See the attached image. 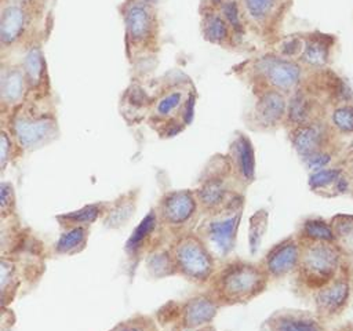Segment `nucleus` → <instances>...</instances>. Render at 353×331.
Listing matches in <instances>:
<instances>
[{"label": "nucleus", "mask_w": 353, "mask_h": 331, "mask_svg": "<svg viewBox=\"0 0 353 331\" xmlns=\"http://www.w3.org/2000/svg\"><path fill=\"white\" fill-rule=\"evenodd\" d=\"M29 90L28 81L22 68L3 66L0 74V99L3 113H10L22 105L26 91Z\"/></svg>", "instance_id": "nucleus-22"}, {"label": "nucleus", "mask_w": 353, "mask_h": 331, "mask_svg": "<svg viewBox=\"0 0 353 331\" xmlns=\"http://www.w3.org/2000/svg\"><path fill=\"white\" fill-rule=\"evenodd\" d=\"M327 123L336 142L347 149V143L353 139V103L331 108L327 114Z\"/></svg>", "instance_id": "nucleus-27"}, {"label": "nucleus", "mask_w": 353, "mask_h": 331, "mask_svg": "<svg viewBox=\"0 0 353 331\" xmlns=\"http://www.w3.org/2000/svg\"><path fill=\"white\" fill-rule=\"evenodd\" d=\"M330 222L339 245L353 241V214H336Z\"/></svg>", "instance_id": "nucleus-38"}, {"label": "nucleus", "mask_w": 353, "mask_h": 331, "mask_svg": "<svg viewBox=\"0 0 353 331\" xmlns=\"http://www.w3.org/2000/svg\"><path fill=\"white\" fill-rule=\"evenodd\" d=\"M281 4V0H243V10L250 21L265 23L273 18Z\"/></svg>", "instance_id": "nucleus-34"}, {"label": "nucleus", "mask_w": 353, "mask_h": 331, "mask_svg": "<svg viewBox=\"0 0 353 331\" xmlns=\"http://www.w3.org/2000/svg\"><path fill=\"white\" fill-rule=\"evenodd\" d=\"M353 285L346 266L325 285L319 288L310 298L314 313L324 321L330 323L339 319L350 305Z\"/></svg>", "instance_id": "nucleus-9"}, {"label": "nucleus", "mask_w": 353, "mask_h": 331, "mask_svg": "<svg viewBox=\"0 0 353 331\" xmlns=\"http://www.w3.org/2000/svg\"><path fill=\"white\" fill-rule=\"evenodd\" d=\"M29 11L19 0L4 1L0 17V40L3 47L14 46L25 33Z\"/></svg>", "instance_id": "nucleus-20"}, {"label": "nucleus", "mask_w": 353, "mask_h": 331, "mask_svg": "<svg viewBox=\"0 0 353 331\" xmlns=\"http://www.w3.org/2000/svg\"><path fill=\"white\" fill-rule=\"evenodd\" d=\"M172 236L174 234L168 233L164 229L157 243L154 244V247L146 254L143 262H145L146 273L150 276V279L159 280V279L178 274L172 251H171Z\"/></svg>", "instance_id": "nucleus-21"}, {"label": "nucleus", "mask_w": 353, "mask_h": 331, "mask_svg": "<svg viewBox=\"0 0 353 331\" xmlns=\"http://www.w3.org/2000/svg\"><path fill=\"white\" fill-rule=\"evenodd\" d=\"M294 233L301 243L336 241L330 219L319 215H312L302 219Z\"/></svg>", "instance_id": "nucleus-28"}, {"label": "nucleus", "mask_w": 353, "mask_h": 331, "mask_svg": "<svg viewBox=\"0 0 353 331\" xmlns=\"http://www.w3.org/2000/svg\"><path fill=\"white\" fill-rule=\"evenodd\" d=\"M22 266L21 259L14 252L1 254L0 259V290H1V308L10 306L15 299L22 284Z\"/></svg>", "instance_id": "nucleus-25"}, {"label": "nucleus", "mask_w": 353, "mask_h": 331, "mask_svg": "<svg viewBox=\"0 0 353 331\" xmlns=\"http://www.w3.org/2000/svg\"><path fill=\"white\" fill-rule=\"evenodd\" d=\"M303 37L299 36H292L285 39L280 44V54L285 58H292V57H299L302 50H303Z\"/></svg>", "instance_id": "nucleus-39"}, {"label": "nucleus", "mask_w": 353, "mask_h": 331, "mask_svg": "<svg viewBox=\"0 0 353 331\" xmlns=\"http://www.w3.org/2000/svg\"><path fill=\"white\" fill-rule=\"evenodd\" d=\"M110 204V200H101V201H94L90 204H85L77 210L57 214L55 221L59 225L61 230L74 228V226H91L97 221H102L105 217L108 207Z\"/></svg>", "instance_id": "nucleus-26"}, {"label": "nucleus", "mask_w": 353, "mask_h": 331, "mask_svg": "<svg viewBox=\"0 0 353 331\" xmlns=\"http://www.w3.org/2000/svg\"><path fill=\"white\" fill-rule=\"evenodd\" d=\"M341 163H342L346 174L350 177V179H353V150L352 152H346V154L343 156Z\"/></svg>", "instance_id": "nucleus-42"}, {"label": "nucleus", "mask_w": 353, "mask_h": 331, "mask_svg": "<svg viewBox=\"0 0 353 331\" xmlns=\"http://www.w3.org/2000/svg\"><path fill=\"white\" fill-rule=\"evenodd\" d=\"M1 321H0V331H12L15 325V314L10 306L1 308Z\"/></svg>", "instance_id": "nucleus-40"}, {"label": "nucleus", "mask_w": 353, "mask_h": 331, "mask_svg": "<svg viewBox=\"0 0 353 331\" xmlns=\"http://www.w3.org/2000/svg\"><path fill=\"white\" fill-rule=\"evenodd\" d=\"M288 98L274 88H265L259 92L254 105L248 126L256 131H272L284 126Z\"/></svg>", "instance_id": "nucleus-14"}, {"label": "nucleus", "mask_w": 353, "mask_h": 331, "mask_svg": "<svg viewBox=\"0 0 353 331\" xmlns=\"http://www.w3.org/2000/svg\"><path fill=\"white\" fill-rule=\"evenodd\" d=\"M156 208H150L146 215L138 222L124 244V254L128 268V274L134 276L138 265L145 259L146 254L154 247L163 233Z\"/></svg>", "instance_id": "nucleus-12"}, {"label": "nucleus", "mask_w": 353, "mask_h": 331, "mask_svg": "<svg viewBox=\"0 0 353 331\" xmlns=\"http://www.w3.org/2000/svg\"><path fill=\"white\" fill-rule=\"evenodd\" d=\"M255 69L269 88L291 94L302 86L303 70L301 63L283 55H263L255 62Z\"/></svg>", "instance_id": "nucleus-11"}, {"label": "nucleus", "mask_w": 353, "mask_h": 331, "mask_svg": "<svg viewBox=\"0 0 353 331\" xmlns=\"http://www.w3.org/2000/svg\"><path fill=\"white\" fill-rule=\"evenodd\" d=\"M23 154V150L19 148V145L15 142L10 131L3 127L1 128V138H0V170L1 174L6 171V168L15 163L21 156Z\"/></svg>", "instance_id": "nucleus-35"}, {"label": "nucleus", "mask_w": 353, "mask_h": 331, "mask_svg": "<svg viewBox=\"0 0 353 331\" xmlns=\"http://www.w3.org/2000/svg\"><path fill=\"white\" fill-rule=\"evenodd\" d=\"M154 208L163 229L174 236L194 230L203 215L193 189L167 190Z\"/></svg>", "instance_id": "nucleus-8"}, {"label": "nucleus", "mask_w": 353, "mask_h": 331, "mask_svg": "<svg viewBox=\"0 0 353 331\" xmlns=\"http://www.w3.org/2000/svg\"><path fill=\"white\" fill-rule=\"evenodd\" d=\"M288 137H290V142L299 159H303V157H306L317 150H321L324 148H330V146H335V145L341 146L336 142V139L327 123V117L298 126L288 131Z\"/></svg>", "instance_id": "nucleus-15"}, {"label": "nucleus", "mask_w": 353, "mask_h": 331, "mask_svg": "<svg viewBox=\"0 0 353 331\" xmlns=\"http://www.w3.org/2000/svg\"><path fill=\"white\" fill-rule=\"evenodd\" d=\"M268 225H269V211L266 208H259L250 217L247 240H248V250L251 255L258 254L262 245L263 237L266 234Z\"/></svg>", "instance_id": "nucleus-33"}, {"label": "nucleus", "mask_w": 353, "mask_h": 331, "mask_svg": "<svg viewBox=\"0 0 353 331\" xmlns=\"http://www.w3.org/2000/svg\"><path fill=\"white\" fill-rule=\"evenodd\" d=\"M141 1H145V3H149V4H153V3H156L157 0H141Z\"/></svg>", "instance_id": "nucleus-44"}, {"label": "nucleus", "mask_w": 353, "mask_h": 331, "mask_svg": "<svg viewBox=\"0 0 353 331\" xmlns=\"http://www.w3.org/2000/svg\"><path fill=\"white\" fill-rule=\"evenodd\" d=\"M201 214L219 210L234 196L244 193L232 174L226 154H214L200 172L193 188Z\"/></svg>", "instance_id": "nucleus-4"}, {"label": "nucleus", "mask_w": 353, "mask_h": 331, "mask_svg": "<svg viewBox=\"0 0 353 331\" xmlns=\"http://www.w3.org/2000/svg\"><path fill=\"white\" fill-rule=\"evenodd\" d=\"M171 251L176 273L197 285H207L219 265L207 244L194 230L172 236Z\"/></svg>", "instance_id": "nucleus-5"}, {"label": "nucleus", "mask_w": 353, "mask_h": 331, "mask_svg": "<svg viewBox=\"0 0 353 331\" xmlns=\"http://www.w3.org/2000/svg\"><path fill=\"white\" fill-rule=\"evenodd\" d=\"M244 204L245 196L240 193L219 210L203 214L194 229L218 262L226 261L234 251Z\"/></svg>", "instance_id": "nucleus-3"}, {"label": "nucleus", "mask_w": 353, "mask_h": 331, "mask_svg": "<svg viewBox=\"0 0 353 331\" xmlns=\"http://www.w3.org/2000/svg\"><path fill=\"white\" fill-rule=\"evenodd\" d=\"M263 331H328L314 312L301 309H280L273 312L263 323Z\"/></svg>", "instance_id": "nucleus-18"}, {"label": "nucleus", "mask_w": 353, "mask_h": 331, "mask_svg": "<svg viewBox=\"0 0 353 331\" xmlns=\"http://www.w3.org/2000/svg\"><path fill=\"white\" fill-rule=\"evenodd\" d=\"M216 1H225V0H216Z\"/></svg>", "instance_id": "nucleus-45"}, {"label": "nucleus", "mask_w": 353, "mask_h": 331, "mask_svg": "<svg viewBox=\"0 0 353 331\" xmlns=\"http://www.w3.org/2000/svg\"><path fill=\"white\" fill-rule=\"evenodd\" d=\"M23 152L37 150L59 135L57 119L47 110H34L19 105L8 113V121L3 124Z\"/></svg>", "instance_id": "nucleus-7"}, {"label": "nucleus", "mask_w": 353, "mask_h": 331, "mask_svg": "<svg viewBox=\"0 0 353 331\" xmlns=\"http://www.w3.org/2000/svg\"><path fill=\"white\" fill-rule=\"evenodd\" d=\"M226 159L229 161L233 177L245 190L254 183L256 177L255 149L250 137L244 132H236L230 141Z\"/></svg>", "instance_id": "nucleus-16"}, {"label": "nucleus", "mask_w": 353, "mask_h": 331, "mask_svg": "<svg viewBox=\"0 0 353 331\" xmlns=\"http://www.w3.org/2000/svg\"><path fill=\"white\" fill-rule=\"evenodd\" d=\"M123 15L127 39L131 44H146L153 37L156 18L152 4L141 0H131L124 7Z\"/></svg>", "instance_id": "nucleus-17"}, {"label": "nucleus", "mask_w": 353, "mask_h": 331, "mask_svg": "<svg viewBox=\"0 0 353 331\" xmlns=\"http://www.w3.org/2000/svg\"><path fill=\"white\" fill-rule=\"evenodd\" d=\"M347 196H349L350 199H353V179H352V183H350V190H349Z\"/></svg>", "instance_id": "nucleus-43"}, {"label": "nucleus", "mask_w": 353, "mask_h": 331, "mask_svg": "<svg viewBox=\"0 0 353 331\" xmlns=\"http://www.w3.org/2000/svg\"><path fill=\"white\" fill-rule=\"evenodd\" d=\"M301 244L302 252L298 269L294 273V288L298 295L310 298L341 272L345 265V255L336 241Z\"/></svg>", "instance_id": "nucleus-2"}, {"label": "nucleus", "mask_w": 353, "mask_h": 331, "mask_svg": "<svg viewBox=\"0 0 353 331\" xmlns=\"http://www.w3.org/2000/svg\"><path fill=\"white\" fill-rule=\"evenodd\" d=\"M302 244L295 233L273 244L261 258L259 263L272 281H280L287 276H294L298 269Z\"/></svg>", "instance_id": "nucleus-13"}, {"label": "nucleus", "mask_w": 353, "mask_h": 331, "mask_svg": "<svg viewBox=\"0 0 353 331\" xmlns=\"http://www.w3.org/2000/svg\"><path fill=\"white\" fill-rule=\"evenodd\" d=\"M352 179L346 174L342 163L330 166L327 168L309 172L307 186L310 192L324 199H334L338 196H347Z\"/></svg>", "instance_id": "nucleus-19"}, {"label": "nucleus", "mask_w": 353, "mask_h": 331, "mask_svg": "<svg viewBox=\"0 0 353 331\" xmlns=\"http://www.w3.org/2000/svg\"><path fill=\"white\" fill-rule=\"evenodd\" d=\"M221 305L205 290L183 301H170L156 313L157 324L178 331L183 328L199 330L212 325Z\"/></svg>", "instance_id": "nucleus-6"}, {"label": "nucleus", "mask_w": 353, "mask_h": 331, "mask_svg": "<svg viewBox=\"0 0 353 331\" xmlns=\"http://www.w3.org/2000/svg\"><path fill=\"white\" fill-rule=\"evenodd\" d=\"M139 199V189L134 188L119 197L110 200L108 211L102 218V225L106 229L117 230L124 228L137 212Z\"/></svg>", "instance_id": "nucleus-24"}, {"label": "nucleus", "mask_w": 353, "mask_h": 331, "mask_svg": "<svg viewBox=\"0 0 353 331\" xmlns=\"http://www.w3.org/2000/svg\"><path fill=\"white\" fill-rule=\"evenodd\" d=\"M109 331H160L154 317L148 314H134L114 324Z\"/></svg>", "instance_id": "nucleus-36"}, {"label": "nucleus", "mask_w": 353, "mask_h": 331, "mask_svg": "<svg viewBox=\"0 0 353 331\" xmlns=\"http://www.w3.org/2000/svg\"><path fill=\"white\" fill-rule=\"evenodd\" d=\"M270 280L259 262L226 259L218 265L207 284V291L221 308L245 305L262 295Z\"/></svg>", "instance_id": "nucleus-1"}, {"label": "nucleus", "mask_w": 353, "mask_h": 331, "mask_svg": "<svg viewBox=\"0 0 353 331\" xmlns=\"http://www.w3.org/2000/svg\"><path fill=\"white\" fill-rule=\"evenodd\" d=\"M22 70L25 73L29 90L39 88L44 81V59L39 47H30L22 61Z\"/></svg>", "instance_id": "nucleus-30"}, {"label": "nucleus", "mask_w": 353, "mask_h": 331, "mask_svg": "<svg viewBox=\"0 0 353 331\" xmlns=\"http://www.w3.org/2000/svg\"><path fill=\"white\" fill-rule=\"evenodd\" d=\"M345 154H346V150L343 148L335 145V146H330V148L317 150V152L301 159V161L309 172H314V171H319V170H323L330 166L341 163V160L343 159Z\"/></svg>", "instance_id": "nucleus-32"}, {"label": "nucleus", "mask_w": 353, "mask_h": 331, "mask_svg": "<svg viewBox=\"0 0 353 331\" xmlns=\"http://www.w3.org/2000/svg\"><path fill=\"white\" fill-rule=\"evenodd\" d=\"M17 215V196L14 185L8 181L0 183V219L8 221L15 219Z\"/></svg>", "instance_id": "nucleus-37"}, {"label": "nucleus", "mask_w": 353, "mask_h": 331, "mask_svg": "<svg viewBox=\"0 0 353 331\" xmlns=\"http://www.w3.org/2000/svg\"><path fill=\"white\" fill-rule=\"evenodd\" d=\"M90 237L88 226H74L61 232L58 236L54 251L58 255H76L85 250Z\"/></svg>", "instance_id": "nucleus-29"}, {"label": "nucleus", "mask_w": 353, "mask_h": 331, "mask_svg": "<svg viewBox=\"0 0 353 331\" xmlns=\"http://www.w3.org/2000/svg\"><path fill=\"white\" fill-rule=\"evenodd\" d=\"M343 250V255H345V266L349 272L350 280H352V285H353V241L346 243L343 245H341Z\"/></svg>", "instance_id": "nucleus-41"}, {"label": "nucleus", "mask_w": 353, "mask_h": 331, "mask_svg": "<svg viewBox=\"0 0 353 331\" xmlns=\"http://www.w3.org/2000/svg\"><path fill=\"white\" fill-rule=\"evenodd\" d=\"M303 50L299 55V62L310 69H324L331 58V50L334 47V36L313 32L303 37Z\"/></svg>", "instance_id": "nucleus-23"}, {"label": "nucleus", "mask_w": 353, "mask_h": 331, "mask_svg": "<svg viewBox=\"0 0 353 331\" xmlns=\"http://www.w3.org/2000/svg\"><path fill=\"white\" fill-rule=\"evenodd\" d=\"M229 22L221 12H205L203 15V34L205 40L214 43V44H223L229 36H230V28Z\"/></svg>", "instance_id": "nucleus-31"}, {"label": "nucleus", "mask_w": 353, "mask_h": 331, "mask_svg": "<svg viewBox=\"0 0 353 331\" xmlns=\"http://www.w3.org/2000/svg\"><path fill=\"white\" fill-rule=\"evenodd\" d=\"M331 106L320 88L299 87L288 95L284 126L292 130L298 126L325 119Z\"/></svg>", "instance_id": "nucleus-10"}]
</instances>
